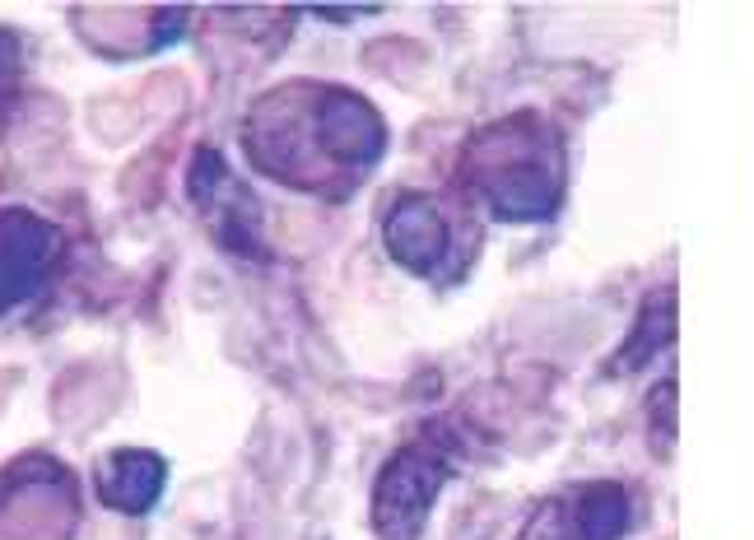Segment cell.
<instances>
[{"label":"cell","instance_id":"6","mask_svg":"<svg viewBox=\"0 0 754 540\" xmlns=\"http://www.w3.org/2000/svg\"><path fill=\"white\" fill-rule=\"evenodd\" d=\"M56 247H61V238L42 219L0 210V308L24 298L28 289H38Z\"/></svg>","mask_w":754,"mask_h":540},{"label":"cell","instance_id":"4","mask_svg":"<svg viewBox=\"0 0 754 540\" xmlns=\"http://www.w3.org/2000/svg\"><path fill=\"white\" fill-rule=\"evenodd\" d=\"M629 527V494L615 480H587V485L554 494L526 517L517 540H620Z\"/></svg>","mask_w":754,"mask_h":540},{"label":"cell","instance_id":"9","mask_svg":"<svg viewBox=\"0 0 754 540\" xmlns=\"http://www.w3.org/2000/svg\"><path fill=\"white\" fill-rule=\"evenodd\" d=\"M647 410H652V419L661 424V433L671 438V433H675V382H661L657 396H652V405H647Z\"/></svg>","mask_w":754,"mask_h":540},{"label":"cell","instance_id":"5","mask_svg":"<svg viewBox=\"0 0 754 540\" xmlns=\"http://www.w3.org/2000/svg\"><path fill=\"white\" fill-rule=\"evenodd\" d=\"M382 233H387V252L405 270H415V275H433V270L443 266L447 252H452V229H447L438 201H429V196L396 201Z\"/></svg>","mask_w":754,"mask_h":540},{"label":"cell","instance_id":"3","mask_svg":"<svg viewBox=\"0 0 754 540\" xmlns=\"http://www.w3.org/2000/svg\"><path fill=\"white\" fill-rule=\"evenodd\" d=\"M461 443L447 433V424H433L419 443L401 447L396 457L382 466L373 485V527L382 540H419L424 522L433 513L438 489L447 485V475L457 471Z\"/></svg>","mask_w":754,"mask_h":540},{"label":"cell","instance_id":"7","mask_svg":"<svg viewBox=\"0 0 754 540\" xmlns=\"http://www.w3.org/2000/svg\"><path fill=\"white\" fill-rule=\"evenodd\" d=\"M163 475H168V466L154 452H112L98 466V494L117 513H145L149 503L159 499Z\"/></svg>","mask_w":754,"mask_h":540},{"label":"cell","instance_id":"8","mask_svg":"<svg viewBox=\"0 0 754 540\" xmlns=\"http://www.w3.org/2000/svg\"><path fill=\"white\" fill-rule=\"evenodd\" d=\"M675 336V289H661L643 303L638 312V326H633V336L624 340L620 359L610 364V373H633V368L647 364V354H657L661 345H671Z\"/></svg>","mask_w":754,"mask_h":540},{"label":"cell","instance_id":"1","mask_svg":"<svg viewBox=\"0 0 754 540\" xmlns=\"http://www.w3.org/2000/svg\"><path fill=\"white\" fill-rule=\"evenodd\" d=\"M247 154L261 173L298 191L345 196L387 149V126L368 98L340 84H284L247 112Z\"/></svg>","mask_w":754,"mask_h":540},{"label":"cell","instance_id":"2","mask_svg":"<svg viewBox=\"0 0 754 540\" xmlns=\"http://www.w3.org/2000/svg\"><path fill=\"white\" fill-rule=\"evenodd\" d=\"M461 182L494 205L503 219L550 215L564 187V154L536 112H517L471 135L461 149Z\"/></svg>","mask_w":754,"mask_h":540}]
</instances>
